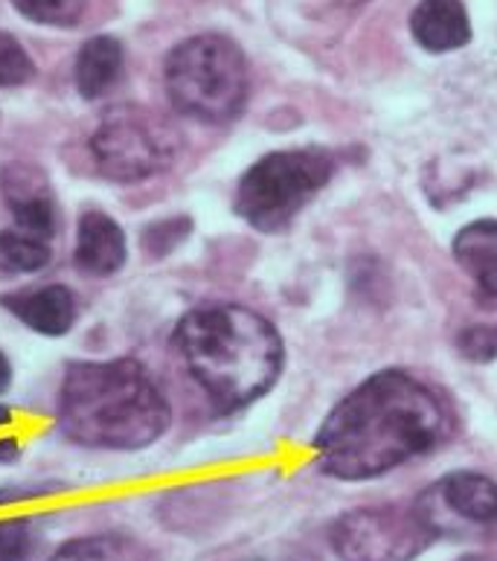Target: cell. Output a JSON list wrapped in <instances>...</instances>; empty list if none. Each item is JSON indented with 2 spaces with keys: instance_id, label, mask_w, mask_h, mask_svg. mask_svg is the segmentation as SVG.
Listing matches in <instances>:
<instances>
[{
  "instance_id": "cell-9",
  "label": "cell",
  "mask_w": 497,
  "mask_h": 561,
  "mask_svg": "<svg viewBox=\"0 0 497 561\" xmlns=\"http://www.w3.org/2000/svg\"><path fill=\"white\" fill-rule=\"evenodd\" d=\"M126 262V233L105 213H84L77 233V265L84 274L108 277Z\"/></svg>"
},
{
  "instance_id": "cell-1",
  "label": "cell",
  "mask_w": 497,
  "mask_h": 561,
  "mask_svg": "<svg viewBox=\"0 0 497 561\" xmlns=\"http://www.w3.org/2000/svg\"><path fill=\"white\" fill-rule=\"evenodd\" d=\"M448 431L446 402L425 381L384 369L335 404L314 436V454L332 478L367 480L434 451Z\"/></svg>"
},
{
  "instance_id": "cell-23",
  "label": "cell",
  "mask_w": 497,
  "mask_h": 561,
  "mask_svg": "<svg viewBox=\"0 0 497 561\" xmlns=\"http://www.w3.org/2000/svg\"><path fill=\"white\" fill-rule=\"evenodd\" d=\"M18 457L15 439H0V462H12Z\"/></svg>"
},
{
  "instance_id": "cell-2",
  "label": "cell",
  "mask_w": 497,
  "mask_h": 561,
  "mask_svg": "<svg viewBox=\"0 0 497 561\" xmlns=\"http://www.w3.org/2000/svg\"><path fill=\"white\" fill-rule=\"evenodd\" d=\"M175 344L219 411L268 393L282 369V341L270 320L242 306H204L177 323Z\"/></svg>"
},
{
  "instance_id": "cell-11",
  "label": "cell",
  "mask_w": 497,
  "mask_h": 561,
  "mask_svg": "<svg viewBox=\"0 0 497 561\" xmlns=\"http://www.w3.org/2000/svg\"><path fill=\"white\" fill-rule=\"evenodd\" d=\"M454 256L486 297L497 302V221H474L454 236Z\"/></svg>"
},
{
  "instance_id": "cell-15",
  "label": "cell",
  "mask_w": 497,
  "mask_h": 561,
  "mask_svg": "<svg viewBox=\"0 0 497 561\" xmlns=\"http://www.w3.org/2000/svg\"><path fill=\"white\" fill-rule=\"evenodd\" d=\"M50 262V251L42 239L26 236L21 230L0 233V268L21 274V271H38Z\"/></svg>"
},
{
  "instance_id": "cell-13",
  "label": "cell",
  "mask_w": 497,
  "mask_h": 561,
  "mask_svg": "<svg viewBox=\"0 0 497 561\" xmlns=\"http://www.w3.org/2000/svg\"><path fill=\"white\" fill-rule=\"evenodd\" d=\"M18 178L7 175V198L15 216V225L21 227V233L44 239L56 230V207L53 198L44 193V178H26L30 172L18 167Z\"/></svg>"
},
{
  "instance_id": "cell-7",
  "label": "cell",
  "mask_w": 497,
  "mask_h": 561,
  "mask_svg": "<svg viewBox=\"0 0 497 561\" xmlns=\"http://www.w3.org/2000/svg\"><path fill=\"white\" fill-rule=\"evenodd\" d=\"M102 175L114 181H143L172 163L175 131L143 108H117L102 117L91 137Z\"/></svg>"
},
{
  "instance_id": "cell-16",
  "label": "cell",
  "mask_w": 497,
  "mask_h": 561,
  "mask_svg": "<svg viewBox=\"0 0 497 561\" xmlns=\"http://www.w3.org/2000/svg\"><path fill=\"white\" fill-rule=\"evenodd\" d=\"M12 7L35 24L73 26L84 12V0H12Z\"/></svg>"
},
{
  "instance_id": "cell-4",
  "label": "cell",
  "mask_w": 497,
  "mask_h": 561,
  "mask_svg": "<svg viewBox=\"0 0 497 561\" xmlns=\"http://www.w3.org/2000/svg\"><path fill=\"white\" fill-rule=\"evenodd\" d=\"M166 91L172 105L189 117L228 123L245 108V56L224 35H195L169 53Z\"/></svg>"
},
{
  "instance_id": "cell-18",
  "label": "cell",
  "mask_w": 497,
  "mask_h": 561,
  "mask_svg": "<svg viewBox=\"0 0 497 561\" xmlns=\"http://www.w3.org/2000/svg\"><path fill=\"white\" fill-rule=\"evenodd\" d=\"M50 561H123V547L114 538H77Z\"/></svg>"
},
{
  "instance_id": "cell-17",
  "label": "cell",
  "mask_w": 497,
  "mask_h": 561,
  "mask_svg": "<svg viewBox=\"0 0 497 561\" xmlns=\"http://www.w3.org/2000/svg\"><path fill=\"white\" fill-rule=\"evenodd\" d=\"M33 73L35 65L21 42H15L9 33H0V88L30 82Z\"/></svg>"
},
{
  "instance_id": "cell-25",
  "label": "cell",
  "mask_w": 497,
  "mask_h": 561,
  "mask_svg": "<svg viewBox=\"0 0 497 561\" xmlns=\"http://www.w3.org/2000/svg\"><path fill=\"white\" fill-rule=\"evenodd\" d=\"M9 420H12V413H9V408H3V404H0V425H7Z\"/></svg>"
},
{
  "instance_id": "cell-5",
  "label": "cell",
  "mask_w": 497,
  "mask_h": 561,
  "mask_svg": "<svg viewBox=\"0 0 497 561\" xmlns=\"http://www.w3.org/2000/svg\"><path fill=\"white\" fill-rule=\"evenodd\" d=\"M332 172H335V160L330 158V151H274L268 158L256 160L239 181V216L265 233L282 230L330 184Z\"/></svg>"
},
{
  "instance_id": "cell-19",
  "label": "cell",
  "mask_w": 497,
  "mask_h": 561,
  "mask_svg": "<svg viewBox=\"0 0 497 561\" xmlns=\"http://www.w3.org/2000/svg\"><path fill=\"white\" fill-rule=\"evenodd\" d=\"M33 547V529L26 520H0V561H30Z\"/></svg>"
},
{
  "instance_id": "cell-26",
  "label": "cell",
  "mask_w": 497,
  "mask_h": 561,
  "mask_svg": "<svg viewBox=\"0 0 497 561\" xmlns=\"http://www.w3.org/2000/svg\"><path fill=\"white\" fill-rule=\"evenodd\" d=\"M346 3H363V0H346Z\"/></svg>"
},
{
  "instance_id": "cell-24",
  "label": "cell",
  "mask_w": 497,
  "mask_h": 561,
  "mask_svg": "<svg viewBox=\"0 0 497 561\" xmlns=\"http://www.w3.org/2000/svg\"><path fill=\"white\" fill-rule=\"evenodd\" d=\"M9 381H12V369H9L7 355H3V352H0V393H3V390H7Z\"/></svg>"
},
{
  "instance_id": "cell-10",
  "label": "cell",
  "mask_w": 497,
  "mask_h": 561,
  "mask_svg": "<svg viewBox=\"0 0 497 561\" xmlns=\"http://www.w3.org/2000/svg\"><path fill=\"white\" fill-rule=\"evenodd\" d=\"M7 309L42 335H65L77 320V302L65 285H47L35 291L7 297Z\"/></svg>"
},
{
  "instance_id": "cell-6",
  "label": "cell",
  "mask_w": 497,
  "mask_h": 561,
  "mask_svg": "<svg viewBox=\"0 0 497 561\" xmlns=\"http://www.w3.org/2000/svg\"><path fill=\"white\" fill-rule=\"evenodd\" d=\"M421 510L370 506L346 512L332 527V550L340 561H414L437 538Z\"/></svg>"
},
{
  "instance_id": "cell-8",
  "label": "cell",
  "mask_w": 497,
  "mask_h": 561,
  "mask_svg": "<svg viewBox=\"0 0 497 561\" xmlns=\"http://www.w3.org/2000/svg\"><path fill=\"white\" fill-rule=\"evenodd\" d=\"M411 33L430 53L460 50L472 42L469 12L460 0H421L411 15Z\"/></svg>"
},
{
  "instance_id": "cell-20",
  "label": "cell",
  "mask_w": 497,
  "mask_h": 561,
  "mask_svg": "<svg viewBox=\"0 0 497 561\" xmlns=\"http://www.w3.org/2000/svg\"><path fill=\"white\" fill-rule=\"evenodd\" d=\"M186 233H189V218H166V221H158L143 233V248L152 256H166L184 242Z\"/></svg>"
},
{
  "instance_id": "cell-12",
  "label": "cell",
  "mask_w": 497,
  "mask_h": 561,
  "mask_svg": "<svg viewBox=\"0 0 497 561\" xmlns=\"http://www.w3.org/2000/svg\"><path fill=\"white\" fill-rule=\"evenodd\" d=\"M448 510L469 524H495L497 520V486L486 474L477 471H456L448 474L437 486Z\"/></svg>"
},
{
  "instance_id": "cell-22",
  "label": "cell",
  "mask_w": 497,
  "mask_h": 561,
  "mask_svg": "<svg viewBox=\"0 0 497 561\" xmlns=\"http://www.w3.org/2000/svg\"><path fill=\"white\" fill-rule=\"evenodd\" d=\"M44 489H3L0 492V503L9 501H30V497H42Z\"/></svg>"
},
{
  "instance_id": "cell-3",
  "label": "cell",
  "mask_w": 497,
  "mask_h": 561,
  "mask_svg": "<svg viewBox=\"0 0 497 561\" xmlns=\"http://www.w3.org/2000/svg\"><path fill=\"white\" fill-rule=\"evenodd\" d=\"M59 416L77 443L135 451L166 431L169 404L137 360H102L68 369Z\"/></svg>"
},
{
  "instance_id": "cell-14",
  "label": "cell",
  "mask_w": 497,
  "mask_h": 561,
  "mask_svg": "<svg viewBox=\"0 0 497 561\" xmlns=\"http://www.w3.org/2000/svg\"><path fill=\"white\" fill-rule=\"evenodd\" d=\"M123 73V47L111 35H96L79 50L77 84L84 100H100Z\"/></svg>"
},
{
  "instance_id": "cell-21",
  "label": "cell",
  "mask_w": 497,
  "mask_h": 561,
  "mask_svg": "<svg viewBox=\"0 0 497 561\" xmlns=\"http://www.w3.org/2000/svg\"><path fill=\"white\" fill-rule=\"evenodd\" d=\"M456 346L469 360H492L497 355V329L495 327H469L460 332Z\"/></svg>"
}]
</instances>
